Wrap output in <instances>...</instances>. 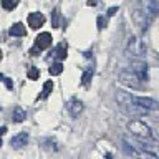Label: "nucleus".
<instances>
[{
  "label": "nucleus",
  "instance_id": "393cba45",
  "mask_svg": "<svg viewBox=\"0 0 159 159\" xmlns=\"http://www.w3.org/2000/svg\"><path fill=\"white\" fill-rule=\"evenodd\" d=\"M5 133H7V126H2L0 128V136H3Z\"/></svg>",
  "mask_w": 159,
  "mask_h": 159
},
{
  "label": "nucleus",
  "instance_id": "ddd939ff",
  "mask_svg": "<svg viewBox=\"0 0 159 159\" xmlns=\"http://www.w3.org/2000/svg\"><path fill=\"white\" fill-rule=\"evenodd\" d=\"M116 101L118 104H126V103H133V96L126 91H118L116 93Z\"/></svg>",
  "mask_w": 159,
  "mask_h": 159
},
{
  "label": "nucleus",
  "instance_id": "7ed1b4c3",
  "mask_svg": "<svg viewBox=\"0 0 159 159\" xmlns=\"http://www.w3.org/2000/svg\"><path fill=\"white\" fill-rule=\"evenodd\" d=\"M119 81L129 88H139V84H141V80H139L138 75L134 71H128V70L119 71Z\"/></svg>",
  "mask_w": 159,
  "mask_h": 159
},
{
  "label": "nucleus",
  "instance_id": "f8f14e48",
  "mask_svg": "<svg viewBox=\"0 0 159 159\" xmlns=\"http://www.w3.org/2000/svg\"><path fill=\"white\" fill-rule=\"evenodd\" d=\"M12 119H13L15 123H22V121H25V119H27V111H25L22 106H17V108L13 109Z\"/></svg>",
  "mask_w": 159,
  "mask_h": 159
},
{
  "label": "nucleus",
  "instance_id": "dca6fc26",
  "mask_svg": "<svg viewBox=\"0 0 159 159\" xmlns=\"http://www.w3.org/2000/svg\"><path fill=\"white\" fill-rule=\"evenodd\" d=\"M48 71H50V75H53V76H57V75H60V73L63 71V65H61V63H53L52 66H50V70H48Z\"/></svg>",
  "mask_w": 159,
  "mask_h": 159
},
{
  "label": "nucleus",
  "instance_id": "2eb2a0df",
  "mask_svg": "<svg viewBox=\"0 0 159 159\" xmlns=\"http://www.w3.org/2000/svg\"><path fill=\"white\" fill-rule=\"evenodd\" d=\"M52 91H53V81H52V80H50V81H45V84H43V91H42V98H43V99L48 98Z\"/></svg>",
  "mask_w": 159,
  "mask_h": 159
},
{
  "label": "nucleus",
  "instance_id": "4be33fe9",
  "mask_svg": "<svg viewBox=\"0 0 159 159\" xmlns=\"http://www.w3.org/2000/svg\"><path fill=\"white\" fill-rule=\"evenodd\" d=\"M96 23H98V30H103L104 28V17H98Z\"/></svg>",
  "mask_w": 159,
  "mask_h": 159
},
{
  "label": "nucleus",
  "instance_id": "6e6552de",
  "mask_svg": "<svg viewBox=\"0 0 159 159\" xmlns=\"http://www.w3.org/2000/svg\"><path fill=\"white\" fill-rule=\"evenodd\" d=\"M27 22H28V27H30V28L38 30V28H40V27H42V25L45 23V17H43V13L33 12V13H30V15H28Z\"/></svg>",
  "mask_w": 159,
  "mask_h": 159
},
{
  "label": "nucleus",
  "instance_id": "4468645a",
  "mask_svg": "<svg viewBox=\"0 0 159 159\" xmlns=\"http://www.w3.org/2000/svg\"><path fill=\"white\" fill-rule=\"evenodd\" d=\"M68 52V47H66V43H65V42H61V43H60L58 45V48H57V57L60 58V60H65V58H66V53Z\"/></svg>",
  "mask_w": 159,
  "mask_h": 159
},
{
  "label": "nucleus",
  "instance_id": "cd10ccee",
  "mask_svg": "<svg viewBox=\"0 0 159 159\" xmlns=\"http://www.w3.org/2000/svg\"><path fill=\"white\" fill-rule=\"evenodd\" d=\"M0 58H2V52H0Z\"/></svg>",
  "mask_w": 159,
  "mask_h": 159
},
{
  "label": "nucleus",
  "instance_id": "9d476101",
  "mask_svg": "<svg viewBox=\"0 0 159 159\" xmlns=\"http://www.w3.org/2000/svg\"><path fill=\"white\" fill-rule=\"evenodd\" d=\"M66 109L73 118H78L80 113L83 111V103L80 101V99H70V101L66 103Z\"/></svg>",
  "mask_w": 159,
  "mask_h": 159
},
{
  "label": "nucleus",
  "instance_id": "9b49d317",
  "mask_svg": "<svg viewBox=\"0 0 159 159\" xmlns=\"http://www.w3.org/2000/svg\"><path fill=\"white\" fill-rule=\"evenodd\" d=\"M12 37H23L25 33H27V28L23 27V23H13L12 25V28H10V32H8Z\"/></svg>",
  "mask_w": 159,
  "mask_h": 159
},
{
  "label": "nucleus",
  "instance_id": "bb28decb",
  "mask_svg": "<svg viewBox=\"0 0 159 159\" xmlns=\"http://www.w3.org/2000/svg\"><path fill=\"white\" fill-rule=\"evenodd\" d=\"M0 146H2V139H0Z\"/></svg>",
  "mask_w": 159,
  "mask_h": 159
},
{
  "label": "nucleus",
  "instance_id": "412c9836",
  "mask_svg": "<svg viewBox=\"0 0 159 159\" xmlns=\"http://www.w3.org/2000/svg\"><path fill=\"white\" fill-rule=\"evenodd\" d=\"M151 138L156 139V141H159V126H156V128L151 129Z\"/></svg>",
  "mask_w": 159,
  "mask_h": 159
},
{
  "label": "nucleus",
  "instance_id": "a878e982",
  "mask_svg": "<svg viewBox=\"0 0 159 159\" xmlns=\"http://www.w3.org/2000/svg\"><path fill=\"white\" fill-rule=\"evenodd\" d=\"M3 78H5V76H3V75H0V81H3Z\"/></svg>",
  "mask_w": 159,
  "mask_h": 159
},
{
  "label": "nucleus",
  "instance_id": "aec40b11",
  "mask_svg": "<svg viewBox=\"0 0 159 159\" xmlns=\"http://www.w3.org/2000/svg\"><path fill=\"white\" fill-rule=\"evenodd\" d=\"M58 18H60V12H58V10H53V15H52L53 28H58Z\"/></svg>",
  "mask_w": 159,
  "mask_h": 159
},
{
  "label": "nucleus",
  "instance_id": "f03ea898",
  "mask_svg": "<svg viewBox=\"0 0 159 159\" xmlns=\"http://www.w3.org/2000/svg\"><path fill=\"white\" fill-rule=\"evenodd\" d=\"M128 53L133 55V57L143 58L146 55V45H144L138 37H131L128 42Z\"/></svg>",
  "mask_w": 159,
  "mask_h": 159
},
{
  "label": "nucleus",
  "instance_id": "a211bd4d",
  "mask_svg": "<svg viewBox=\"0 0 159 159\" xmlns=\"http://www.w3.org/2000/svg\"><path fill=\"white\" fill-rule=\"evenodd\" d=\"M2 7L5 10H13L17 7V0H2Z\"/></svg>",
  "mask_w": 159,
  "mask_h": 159
},
{
  "label": "nucleus",
  "instance_id": "5701e85b",
  "mask_svg": "<svg viewBox=\"0 0 159 159\" xmlns=\"http://www.w3.org/2000/svg\"><path fill=\"white\" fill-rule=\"evenodd\" d=\"M116 12H118V7H111V8L108 10V17H113V15L116 13Z\"/></svg>",
  "mask_w": 159,
  "mask_h": 159
},
{
  "label": "nucleus",
  "instance_id": "0eeeda50",
  "mask_svg": "<svg viewBox=\"0 0 159 159\" xmlns=\"http://www.w3.org/2000/svg\"><path fill=\"white\" fill-rule=\"evenodd\" d=\"M50 45H52V33H48V32L40 33L38 37L35 38V48H37L38 52H42V50H47Z\"/></svg>",
  "mask_w": 159,
  "mask_h": 159
},
{
  "label": "nucleus",
  "instance_id": "20e7f679",
  "mask_svg": "<svg viewBox=\"0 0 159 159\" xmlns=\"http://www.w3.org/2000/svg\"><path fill=\"white\" fill-rule=\"evenodd\" d=\"M133 101L139 104V106H143L144 109H148V111H156L159 109V103L156 99L152 98H146V96H133Z\"/></svg>",
  "mask_w": 159,
  "mask_h": 159
},
{
  "label": "nucleus",
  "instance_id": "f257e3e1",
  "mask_svg": "<svg viewBox=\"0 0 159 159\" xmlns=\"http://www.w3.org/2000/svg\"><path fill=\"white\" fill-rule=\"evenodd\" d=\"M128 129H129V133H131L134 138H139V139L151 138V128H149L146 123H143V121H131L128 124Z\"/></svg>",
  "mask_w": 159,
  "mask_h": 159
},
{
  "label": "nucleus",
  "instance_id": "1a4fd4ad",
  "mask_svg": "<svg viewBox=\"0 0 159 159\" xmlns=\"http://www.w3.org/2000/svg\"><path fill=\"white\" fill-rule=\"evenodd\" d=\"M27 143H28V133L27 131L18 133L17 136H13L12 139H10V144H12L13 149H20V148L27 146Z\"/></svg>",
  "mask_w": 159,
  "mask_h": 159
},
{
  "label": "nucleus",
  "instance_id": "f3484780",
  "mask_svg": "<svg viewBox=\"0 0 159 159\" xmlns=\"http://www.w3.org/2000/svg\"><path fill=\"white\" fill-rule=\"evenodd\" d=\"M27 76H28V80H38V76H40V70L35 68V66H30V68L27 70Z\"/></svg>",
  "mask_w": 159,
  "mask_h": 159
},
{
  "label": "nucleus",
  "instance_id": "b1692460",
  "mask_svg": "<svg viewBox=\"0 0 159 159\" xmlns=\"http://www.w3.org/2000/svg\"><path fill=\"white\" fill-rule=\"evenodd\" d=\"M3 81H5V84H7V88H8V89H12V88H13V83L10 81L8 78H3Z\"/></svg>",
  "mask_w": 159,
  "mask_h": 159
},
{
  "label": "nucleus",
  "instance_id": "6ab92c4d",
  "mask_svg": "<svg viewBox=\"0 0 159 159\" xmlns=\"http://www.w3.org/2000/svg\"><path fill=\"white\" fill-rule=\"evenodd\" d=\"M91 76H93V70L89 68V70H86V71L83 73V76H81V83H83V84H88V83H89V80H91Z\"/></svg>",
  "mask_w": 159,
  "mask_h": 159
},
{
  "label": "nucleus",
  "instance_id": "423d86ee",
  "mask_svg": "<svg viewBox=\"0 0 159 159\" xmlns=\"http://www.w3.org/2000/svg\"><path fill=\"white\" fill-rule=\"evenodd\" d=\"M141 7H143L144 17H154L156 13H159V2L157 0H143Z\"/></svg>",
  "mask_w": 159,
  "mask_h": 159
},
{
  "label": "nucleus",
  "instance_id": "39448f33",
  "mask_svg": "<svg viewBox=\"0 0 159 159\" xmlns=\"http://www.w3.org/2000/svg\"><path fill=\"white\" fill-rule=\"evenodd\" d=\"M131 71H134L139 76L141 81H148V65L144 61H139V60H133L131 61Z\"/></svg>",
  "mask_w": 159,
  "mask_h": 159
}]
</instances>
